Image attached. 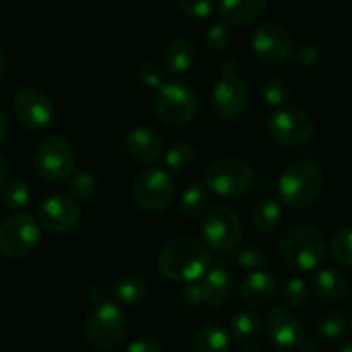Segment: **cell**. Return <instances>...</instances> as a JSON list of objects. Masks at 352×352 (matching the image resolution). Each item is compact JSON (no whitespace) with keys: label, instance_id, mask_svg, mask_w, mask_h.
<instances>
[{"label":"cell","instance_id":"1","mask_svg":"<svg viewBox=\"0 0 352 352\" xmlns=\"http://www.w3.org/2000/svg\"><path fill=\"white\" fill-rule=\"evenodd\" d=\"M209 250L204 242L194 236H176L162 247L159 254V272L175 282H195L209 268Z\"/></svg>","mask_w":352,"mask_h":352},{"label":"cell","instance_id":"2","mask_svg":"<svg viewBox=\"0 0 352 352\" xmlns=\"http://www.w3.org/2000/svg\"><path fill=\"white\" fill-rule=\"evenodd\" d=\"M276 188L287 208L307 209L320 197L323 188V173L314 161L299 159L283 169Z\"/></svg>","mask_w":352,"mask_h":352},{"label":"cell","instance_id":"3","mask_svg":"<svg viewBox=\"0 0 352 352\" xmlns=\"http://www.w3.org/2000/svg\"><path fill=\"white\" fill-rule=\"evenodd\" d=\"M283 257L292 268L311 272L318 268L327 254V240L320 230L307 225L290 226L280 240Z\"/></svg>","mask_w":352,"mask_h":352},{"label":"cell","instance_id":"4","mask_svg":"<svg viewBox=\"0 0 352 352\" xmlns=\"http://www.w3.org/2000/svg\"><path fill=\"white\" fill-rule=\"evenodd\" d=\"M85 331L90 345L97 351H113L126 333V316L118 304L100 300L88 313Z\"/></svg>","mask_w":352,"mask_h":352},{"label":"cell","instance_id":"5","mask_svg":"<svg viewBox=\"0 0 352 352\" xmlns=\"http://www.w3.org/2000/svg\"><path fill=\"white\" fill-rule=\"evenodd\" d=\"M33 166L40 178L47 182L69 180L76 168V154L63 135H50L43 138L33 155Z\"/></svg>","mask_w":352,"mask_h":352},{"label":"cell","instance_id":"6","mask_svg":"<svg viewBox=\"0 0 352 352\" xmlns=\"http://www.w3.org/2000/svg\"><path fill=\"white\" fill-rule=\"evenodd\" d=\"M204 184L221 197H239L247 194L254 185V169L243 159H218L206 171Z\"/></svg>","mask_w":352,"mask_h":352},{"label":"cell","instance_id":"7","mask_svg":"<svg viewBox=\"0 0 352 352\" xmlns=\"http://www.w3.org/2000/svg\"><path fill=\"white\" fill-rule=\"evenodd\" d=\"M154 111L159 120L171 126H184L194 120L197 113V97L184 81H168L157 88L154 97Z\"/></svg>","mask_w":352,"mask_h":352},{"label":"cell","instance_id":"8","mask_svg":"<svg viewBox=\"0 0 352 352\" xmlns=\"http://www.w3.org/2000/svg\"><path fill=\"white\" fill-rule=\"evenodd\" d=\"M249 102V88L245 81L236 74L233 59L223 63V74L212 88L211 107L221 120H235L245 111Z\"/></svg>","mask_w":352,"mask_h":352},{"label":"cell","instance_id":"9","mask_svg":"<svg viewBox=\"0 0 352 352\" xmlns=\"http://www.w3.org/2000/svg\"><path fill=\"white\" fill-rule=\"evenodd\" d=\"M131 197L142 211L159 212L175 197V180L166 169L148 168L135 178Z\"/></svg>","mask_w":352,"mask_h":352},{"label":"cell","instance_id":"10","mask_svg":"<svg viewBox=\"0 0 352 352\" xmlns=\"http://www.w3.org/2000/svg\"><path fill=\"white\" fill-rule=\"evenodd\" d=\"M202 239L206 247L216 252H226L239 245L242 239V223L235 209L218 204L206 212L202 219Z\"/></svg>","mask_w":352,"mask_h":352},{"label":"cell","instance_id":"11","mask_svg":"<svg viewBox=\"0 0 352 352\" xmlns=\"http://www.w3.org/2000/svg\"><path fill=\"white\" fill-rule=\"evenodd\" d=\"M40 225L28 212H16L0 226V252L8 257H23L40 242Z\"/></svg>","mask_w":352,"mask_h":352},{"label":"cell","instance_id":"12","mask_svg":"<svg viewBox=\"0 0 352 352\" xmlns=\"http://www.w3.org/2000/svg\"><path fill=\"white\" fill-rule=\"evenodd\" d=\"M314 123L307 113L297 107H276L268 118V133L287 147L302 145L313 137Z\"/></svg>","mask_w":352,"mask_h":352},{"label":"cell","instance_id":"13","mask_svg":"<svg viewBox=\"0 0 352 352\" xmlns=\"http://www.w3.org/2000/svg\"><path fill=\"white\" fill-rule=\"evenodd\" d=\"M252 50L266 64H282L292 56V36L276 23H264L252 35Z\"/></svg>","mask_w":352,"mask_h":352},{"label":"cell","instance_id":"14","mask_svg":"<svg viewBox=\"0 0 352 352\" xmlns=\"http://www.w3.org/2000/svg\"><path fill=\"white\" fill-rule=\"evenodd\" d=\"M14 116L26 130H42L54 116L52 100L38 88H25L14 99Z\"/></svg>","mask_w":352,"mask_h":352},{"label":"cell","instance_id":"15","mask_svg":"<svg viewBox=\"0 0 352 352\" xmlns=\"http://www.w3.org/2000/svg\"><path fill=\"white\" fill-rule=\"evenodd\" d=\"M38 225L50 233H66L76 228L81 219V209L76 201L66 195H54L40 204Z\"/></svg>","mask_w":352,"mask_h":352},{"label":"cell","instance_id":"16","mask_svg":"<svg viewBox=\"0 0 352 352\" xmlns=\"http://www.w3.org/2000/svg\"><path fill=\"white\" fill-rule=\"evenodd\" d=\"M268 338L282 351H294L304 344V330L299 318L287 307H273L266 316Z\"/></svg>","mask_w":352,"mask_h":352},{"label":"cell","instance_id":"17","mask_svg":"<svg viewBox=\"0 0 352 352\" xmlns=\"http://www.w3.org/2000/svg\"><path fill=\"white\" fill-rule=\"evenodd\" d=\"M126 151L140 164H154L164 154V142L152 128L138 126L128 133Z\"/></svg>","mask_w":352,"mask_h":352},{"label":"cell","instance_id":"18","mask_svg":"<svg viewBox=\"0 0 352 352\" xmlns=\"http://www.w3.org/2000/svg\"><path fill=\"white\" fill-rule=\"evenodd\" d=\"M218 14L226 25L243 26L257 21L268 9V0H218Z\"/></svg>","mask_w":352,"mask_h":352},{"label":"cell","instance_id":"19","mask_svg":"<svg viewBox=\"0 0 352 352\" xmlns=\"http://www.w3.org/2000/svg\"><path fill=\"white\" fill-rule=\"evenodd\" d=\"M276 290V282L268 272L254 270L240 283V299L250 306H264L273 299Z\"/></svg>","mask_w":352,"mask_h":352},{"label":"cell","instance_id":"20","mask_svg":"<svg viewBox=\"0 0 352 352\" xmlns=\"http://www.w3.org/2000/svg\"><path fill=\"white\" fill-rule=\"evenodd\" d=\"M204 302L211 307H223L232 300L233 278L225 268H214L208 272L202 280Z\"/></svg>","mask_w":352,"mask_h":352},{"label":"cell","instance_id":"21","mask_svg":"<svg viewBox=\"0 0 352 352\" xmlns=\"http://www.w3.org/2000/svg\"><path fill=\"white\" fill-rule=\"evenodd\" d=\"M347 278L333 268H323L311 276V289L320 299L338 300L347 294Z\"/></svg>","mask_w":352,"mask_h":352},{"label":"cell","instance_id":"22","mask_svg":"<svg viewBox=\"0 0 352 352\" xmlns=\"http://www.w3.org/2000/svg\"><path fill=\"white\" fill-rule=\"evenodd\" d=\"M194 43L187 38H175L162 56V69L169 74H184L194 64Z\"/></svg>","mask_w":352,"mask_h":352},{"label":"cell","instance_id":"23","mask_svg":"<svg viewBox=\"0 0 352 352\" xmlns=\"http://www.w3.org/2000/svg\"><path fill=\"white\" fill-rule=\"evenodd\" d=\"M230 331L221 324H206L192 340V352H230Z\"/></svg>","mask_w":352,"mask_h":352},{"label":"cell","instance_id":"24","mask_svg":"<svg viewBox=\"0 0 352 352\" xmlns=\"http://www.w3.org/2000/svg\"><path fill=\"white\" fill-rule=\"evenodd\" d=\"M316 333L320 335L323 340L333 342L338 340V338L344 337L347 333V330L351 328V316L345 309H328L323 311V313L318 316L316 324Z\"/></svg>","mask_w":352,"mask_h":352},{"label":"cell","instance_id":"25","mask_svg":"<svg viewBox=\"0 0 352 352\" xmlns=\"http://www.w3.org/2000/svg\"><path fill=\"white\" fill-rule=\"evenodd\" d=\"M252 225L256 226V230L263 233H270L273 230H276L280 226L283 219V211L282 206L276 201L272 199H264V201L257 202L252 209Z\"/></svg>","mask_w":352,"mask_h":352},{"label":"cell","instance_id":"26","mask_svg":"<svg viewBox=\"0 0 352 352\" xmlns=\"http://www.w3.org/2000/svg\"><path fill=\"white\" fill-rule=\"evenodd\" d=\"M113 296L118 302L133 306V304L142 302L145 299V296H147V283L140 276H123V278L114 283Z\"/></svg>","mask_w":352,"mask_h":352},{"label":"cell","instance_id":"27","mask_svg":"<svg viewBox=\"0 0 352 352\" xmlns=\"http://www.w3.org/2000/svg\"><path fill=\"white\" fill-rule=\"evenodd\" d=\"M209 188L206 184H190L185 187L180 197V209L187 218H199L208 208Z\"/></svg>","mask_w":352,"mask_h":352},{"label":"cell","instance_id":"28","mask_svg":"<svg viewBox=\"0 0 352 352\" xmlns=\"http://www.w3.org/2000/svg\"><path fill=\"white\" fill-rule=\"evenodd\" d=\"M230 333L233 337L240 338V340H252L257 337L263 328V320L254 311H236L232 318H230Z\"/></svg>","mask_w":352,"mask_h":352},{"label":"cell","instance_id":"29","mask_svg":"<svg viewBox=\"0 0 352 352\" xmlns=\"http://www.w3.org/2000/svg\"><path fill=\"white\" fill-rule=\"evenodd\" d=\"M195 161V148L192 144L187 142H176L171 147L168 148V152L164 154V162L166 168L173 173H184L194 164Z\"/></svg>","mask_w":352,"mask_h":352},{"label":"cell","instance_id":"30","mask_svg":"<svg viewBox=\"0 0 352 352\" xmlns=\"http://www.w3.org/2000/svg\"><path fill=\"white\" fill-rule=\"evenodd\" d=\"M67 192H69L71 199H74V201H90L97 194L96 176L87 171L73 173L69 182H67Z\"/></svg>","mask_w":352,"mask_h":352},{"label":"cell","instance_id":"31","mask_svg":"<svg viewBox=\"0 0 352 352\" xmlns=\"http://www.w3.org/2000/svg\"><path fill=\"white\" fill-rule=\"evenodd\" d=\"M263 100L272 107H282L290 96V87L283 78H268L261 87Z\"/></svg>","mask_w":352,"mask_h":352},{"label":"cell","instance_id":"32","mask_svg":"<svg viewBox=\"0 0 352 352\" xmlns=\"http://www.w3.org/2000/svg\"><path fill=\"white\" fill-rule=\"evenodd\" d=\"M4 202L9 209L16 212H23V209L30 204V188L23 180L8 182L4 185Z\"/></svg>","mask_w":352,"mask_h":352},{"label":"cell","instance_id":"33","mask_svg":"<svg viewBox=\"0 0 352 352\" xmlns=\"http://www.w3.org/2000/svg\"><path fill=\"white\" fill-rule=\"evenodd\" d=\"M331 254L340 266L352 270V228L335 233L331 239Z\"/></svg>","mask_w":352,"mask_h":352},{"label":"cell","instance_id":"34","mask_svg":"<svg viewBox=\"0 0 352 352\" xmlns=\"http://www.w3.org/2000/svg\"><path fill=\"white\" fill-rule=\"evenodd\" d=\"M309 297V287L299 276H294L282 287V300L292 309L302 307Z\"/></svg>","mask_w":352,"mask_h":352},{"label":"cell","instance_id":"35","mask_svg":"<svg viewBox=\"0 0 352 352\" xmlns=\"http://www.w3.org/2000/svg\"><path fill=\"white\" fill-rule=\"evenodd\" d=\"M236 264H239L240 268H245V270H259L263 268L264 264L268 263V256L264 252L263 249L259 247H254V245H245L239 250L236 254Z\"/></svg>","mask_w":352,"mask_h":352},{"label":"cell","instance_id":"36","mask_svg":"<svg viewBox=\"0 0 352 352\" xmlns=\"http://www.w3.org/2000/svg\"><path fill=\"white\" fill-rule=\"evenodd\" d=\"M135 76H137L138 83H142L147 88H159L164 83L162 69L154 63H142L137 67V71H135Z\"/></svg>","mask_w":352,"mask_h":352},{"label":"cell","instance_id":"37","mask_svg":"<svg viewBox=\"0 0 352 352\" xmlns=\"http://www.w3.org/2000/svg\"><path fill=\"white\" fill-rule=\"evenodd\" d=\"M232 42V30L226 23H216L206 35V43L211 50H223Z\"/></svg>","mask_w":352,"mask_h":352},{"label":"cell","instance_id":"38","mask_svg":"<svg viewBox=\"0 0 352 352\" xmlns=\"http://www.w3.org/2000/svg\"><path fill=\"white\" fill-rule=\"evenodd\" d=\"M178 6L188 18L206 19L212 12V0H178Z\"/></svg>","mask_w":352,"mask_h":352},{"label":"cell","instance_id":"39","mask_svg":"<svg viewBox=\"0 0 352 352\" xmlns=\"http://www.w3.org/2000/svg\"><path fill=\"white\" fill-rule=\"evenodd\" d=\"M292 56L297 66L309 67L316 64L318 59H320V49L313 42H300L299 45L294 47Z\"/></svg>","mask_w":352,"mask_h":352},{"label":"cell","instance_id":"40","mask_svg":"<svg viewBox=\"0 0 352 352\" xmlns=\"http://www.w3.org/2000/svg\"><path fill=\"white\" fill-rule=\"evenodd\" d=\"M182 300H184L187 306L194 307L199 306L201 302H204V292H202V283L195 282H185L184 289H182Z\"/></svg>","mask_w":352,"mask_h":352},{"label":"cell","instance_id":"41","mask_svg":"<svg viewBox=\"0 0 352 352\" xmlns=\"http://www.w3.org/2000/svg\"><path fill=\"white\" fill-rule=\"evenodd\" d=\"M126 352H162V347L154 338H138L133 344H130Z\"/></svg>","mask_w":352,"mask_h":352},{"label":"cell","instance_id":"42","mask_svg":"<svg viewBox=\"0 0 352 352\" xmlns=\"http://www.w3.org/2000/svg\"><path fill=\"white\" fill-rule=\"evenodd\" d=\"M8 176H9L8 161H6L4 155L0 154V188L4 187L6 184H8Z\"/></svg>","mask_w":352,"mask_h":352},{"label":"cell","instance_id":"43","mask_svg":"<svg viewBox=\"0 0 352 352\" xmlns=\"http://www.w3.org/2000/svg\"><path fill=\"white\" fill-rule=\"evenodd\" d=\"M88 299L92 300V302H96V304L100 302V300H104L102 299V290H100L97 285L90 287V290H88Z\"/></svg>","mask_w":352,"mask_h":352},{"label":"cell","instance_id":"44","mask_svg":"<svg viewBox=\"0 0 352 352\" xmlns=\"http://www.w3.org/2000/svg\"><path fill=\"white\" fill-rule=\"evenodd\" d=\"M9 131V123H8V118L4 116V113H0V142L4 140L6 135Z\"/></svg>","mask_w":352,"mask_h":352},{"label":"cell","instance_id":"45","mask_svg":"<svg viewBox=\"0 0 352 352\" xmlns=\"http://www.w3.org/2000/svg\"><path fill=\"white\" fill-rule=\"evenodd\" d=\"M242 352H266V349L263 345L256 344V342H249V344L243 345Z\"/></svg>","mask_w":352,"mask_h":352},{"label":"cell","instance_id":"46","mask_svg":"<svg viewBox=\"0 0 352 352\" xmlns=\"http://www.w3.org/2000/svg\"><path fill=\"white\" fill-rule=\"evenodd\" d=\"M4 71H6V56H4V50L0 49V78H2Z\"/></svg>","mask_w":352,"mask_h":352},{"label":"cell","instance_id":"47","mask_svg":"<svg viewBox=\"0 0 352 352\" xmlns=\"http://www.w3.org/2000/svg\"><path fill=\"white\" fill-rule=\"evenodd\" d=\"M337 352H352V342H349V344H344L340 349H338Z\"/></svg>","mask_w":352,"mask_h":352},{"label":"cell","instance_id":"48","mask_svg":"<svg viewBox=\"0 0 352 352\" xmlns=\"http://www.w3.org/2000/svg\"><path fill=\"white\" fill-rule=\"evenodd\" d=\"M351 328H352V316H351Z\"/></svg>","mask_w":352,"mask_h":352},{"label":"cell","instance_id":"49","mask_svg":"<svg viewBox=\"0 0 352 352\" xmlns=\"http://www.w3.org/2000/svg\"><path fill=\"white\" fill-rule=\"evenodd\" d=\"M26 352H30V351H26Z\"/></svg>","mask_w":352,"mask_h":352}]
</instances>
